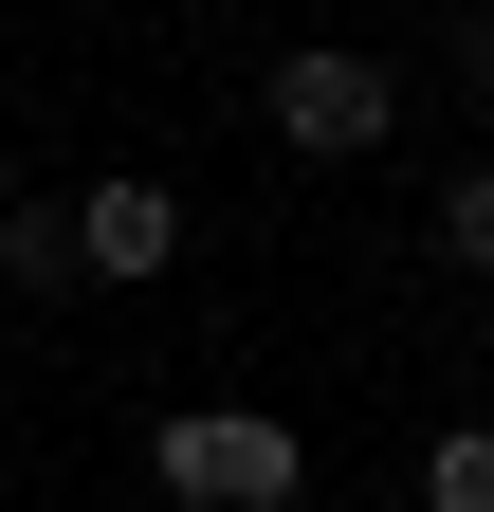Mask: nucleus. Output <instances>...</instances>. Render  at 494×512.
<instances>
[{
  "label": "nucleus",
  "instance_id": "obj_1",
  "mask_svg": "<svg viewBox=\"0 0 494 512\" xmlns=\"http://www.w3.org/2000/svg\"><path fill=\"white\" fill-rule=\"evenodd\" d=\"M147 476H165L183 512H293V494H312V439L257 421V403H183V421L147 439Z\"/></svg>",
  "mask_w": 494,
  "mask_h": 512
},
{
  "label": "nucleus",
  "instance_id": "obj_2",
  "mask_svg": "<svg viewBox=\"0 0 494 512\" xmlns=\"http://www.w3.org/2000/svg\"><path fill=\"white\" fill-rule=\"evenodd\" d=\"M257 110H275V147L366 165V147L403 128V74H385V55H348V37H312V55H275V74H257Z\"/></svg>",
  "mask_w": 494,
  "mask_h": 512
},
{
  "label": "nucleus",
  "instance_id": "obj_3",
  "mask_svg": "<svg viewBox=\"0 0 494 512\" xmlns=\"http://www.w3.org/2000/svg\"><path fill=\"white\" fill-rule=\"evenodd\" d=\"M165 256H183V202H165L147 165H110V183H74V275H110V293H147Z\"/></svg>",
  "mask_w": 494,
  "mask_h": 512
},
{
  "label": "nucleus",
  "instance_id": "obj_4",
  "mask_svg": "<svg viewBox=\"0 0 494 512\" xmlns=\"http://www.w3.org/2000/svg\"><path fill=\"white\" fill-rule=\"evenodd\" d=\"M0 275H19V293H74V202H0Z\"/></svg>",
  "mask_w": 494,
  "mask_h": 512
},
{
  "label": "nucleus",
  "instance_id": "obj_5",
  "mask_svg": "<svg viewBox=\"0 0 494 512\" xmlns=\"http://www.w3.org/2000/svg\"><path fill=\"white\" fill-rule=\"evenodd\" d=\"M421 512H494V421H440V458H421Z\"/></svg>",
  "mask_w": 494,
  "mask_h": 512
},
{
  "label": "nucleus",
  "instance_id": "obj_6",
  "mask_svg": "<svg viewBox=\"0 0 494 512\" xmlns=\"http://www.w3.org/2000/svg\"><path fill=\"white\" fill-rule=\"evenodd\" d=\"M440 256H458V275H494V165H458V183H440Z\"/></svg>",
  "mask_w": 494,
  "mask_h": 512
},
{
  "label": "nucleus",
  "instance_id": "obj_7",
  "mask_svg": "<svg viewBox=\"0 0 494 512\" xmlns=\"http://www.w3.org/2000/svg\"><path fill=\"white\" fill-rule=\"evenodd\" d=\"M458 74H476V92H494V0H476V19H458Z\"/></svg>",
  "mask_w": 494,
  "mask_h": 512
},
{
  "label": "nucleus",
  "instance_id": "obj_8",
  "mask_svg": "<svg viewBox=\"0 0 494 512\" xmlns=\"http://www.w3.org/2000/svg\"><path fill=\"white\" fill-rule=\"evenodd\" d=\"M0 202H19V147H0Z\"/></svg>",
  "mask_w": 494,
  "mask_h": 512
}]
</instances>
